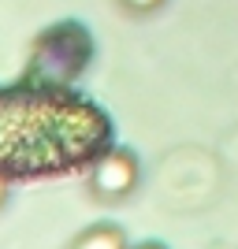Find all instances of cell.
<instances>
[{"label": "cell", "mask_w": 238, "mask_h": 249, "mask_svg": "<svg viewBox=\"0 0 238 249\" xmlns=\"http://www.w3.org/2000/svg\"><path fill=\"white\" fill-rule=\"evenodd\" d=\"M134 186H138V160L127 153V149L104 153L93 164V171H90V190H93L101 201H119Z\"/></svg>", "instance_id": "1"}, {"label": "cell", "mask_w": 238, "mask_h": 249, "mask_svg": "<svg viewBox=\"0 0 238 249\" xmlns=\"http://www.w3.org/2000/svg\"><path fill=\"white\" fill-rule=\"evenodd\" d=\"M71 249H127V238H123V231H119V227L101 223V227L82 231V234L71 242Z\"/></svg>", "instance_id": "2"}, {"label": "cell", "mask_w": 238, "mask_h": 249, "mask_svg": "<svg viewBox=\"0 0 238 249\" xmlns=\"http://www.w3.org/2000/svg\"><path fill=\"white\" fill-rule=\"evenodd\" d=\"M127 11H134V15H149V11H156L164 0H119Z\"/></svg>", "instance_id": "3"}, {"label": "cell", "mask_w": 238, "mask_h": 249, "mask_svg": "<svg viewBox=\"0 0 238 249\" xmlns=\"http://www.w3.org/2000/svg\"><path fill=\"white\" fill-rule=\"evenodd\" d=\"M8 201V182H4V175H0V205Z\"/></svg>", "instance_id": "4"}, {"label": "cell", "mask_w": 238, "mask_h": 249, "mask_svg": "<svg viewBox=\"0 0 238 249\" xmlns=\"http://www.w3.org/2000/svg\"><path fill=\"white\" fill-rule=\"evenodd\" d=\"M138 249H164V246H156V242H145V246H138Z\"/></svg>", "instance_id": "5"}]
</instances>
